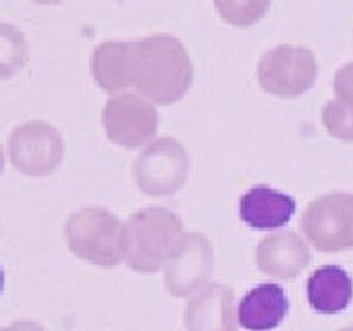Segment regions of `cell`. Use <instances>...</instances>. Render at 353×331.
Listing matches in <instances>:
<instances>
[{
  "instance_id": "cell-1",
  "label": "cell",
  "mask_w": 353,
  "mask_h": 331,
  "mask_svg": "<svg viewBox=\"0 0 353 331\" xmlns=\"http://www.w3.org/2000/svg\"><path fill=\"white\" fill-rule=\"evenodd\" d=\"M90 69L105 92L134 88L162 106L181 99L193 76L188 52L172 34L102 41L93 50Z\"/></svg>"
},
{
  "instance_id": "cell-2",
  "label": "cell",
  "mask_w": 353,
  "mask_h": 331,
  "mask_svg": "<svg viewBox=\"0 0 353 331\" xmlns=\"http://www.w3.org/2000/svg\"><path fill=\"white\" fill-rule=\"evenodd\" d=\"M123 228L124 261L140 272H155L169 264L186 237L181 217L159 205L133 212Z\"/></svg>"
},
{
  "instance_id": "cell-3",
  "label": "cell",
  "mask_w": 353,
  "mask_h": 331,
  "mask_svg": "<svg viewBox=\"0 0 353 331\" xmlns=\"http://www.w3.org/2000/svg\"><path fill=\"white\" fill-rule=\"evenodd\" d=\"M64 234L72 254L92 264L116 265L124 259L123 223L103 207H81L65 219Z\"/></svg>"
},
{
  "instance_id": "cell-4",
  "label": "cell",
  "mask_w": 353,
  "mask_h": 331,
  "mask_svg": "<svg viewBox=\"0 0 353 331\" xmlns=\"http://www.w3.org/2000/svg\"><path fill=\"white\" fill-rule=\"evenodd\" d=\"M316 76V57L312 50L302 45H278L259 61V83L272 95H302L312 86Z\"/></svg>"
},
{
  "instance_id": "cell-5",
  "label": "cell",
  "mask_w": 353,
  "mask_h": 331,
  "mask_svg": "<svg viewBox=\"0 0 353 331\" xmlns=\"http://www.w3.org/2000/svg\"><path fill=\"white\" fill-rule=\"evenodd\" d=\"M303 234L319 250H338L353 243V197L330 193L307 203L300 219Z\"/></svg>"
},
{
  "instance_id": "cell-6",
  "label": "cell",
  "mask_w": 353,
  "mask_h": 331,
  "mask_svg": "<svg viewBox=\"0 0 353 331\" xmlns=\"http://www.w3.org/2000/svg\"><path fill=\"white\" fill-rule=\"evenodd\" d=\"M157 109L150 100L134 93H116L102 109L107 138L117 145L137 148L150 141L157 131Z\"/></svg>"
},
{
  "instance_id": "cell-7",
  "label": "cell",
  "mask_w": 353,
  "mask_h": 331,
  "mask_svg": "<svg viewBox=\"0 0 353 331\" xmlns=\"http://www.w3.org/2000/svg\"><path fill=\"white\" fill-rule=\"evenodd\" d=\"M9 155L23 174L45 176L62 157L61 134L45 121L19 124L9 137Z\"/></svg>"
},
{
  "instance_id": "cell-8",
  "label": "cell",
  "mask_w": 353,
  "mask_h": 331,
  "mask_svg": "<svg viewBox=\"0 0 353 331\" xmlns=\"http://www.w3.org/2000/svg\"><path fill=\"white\" fill-rule=\"evenodd\" d=\"M188 157L172 138H161L134 162V178L147 195H168L185 179Z\"/></svg>"
},
{
  "instance_id": "cell-9",
  "label": "cell",
  "mask_w": 353,
  "mask_h": 331,
  "mask_svg": "<svg viewBox=\"0 0 353 331\" xmlns=\"http://www.w3.org/2000/svg\"><path fill=\"white\" fill-rule=\"evenodd\" d=\"M212 250L202 234L188 233L178 254L171 259L165 271V285L176 297L190 295L209 278Z\"/></svg>"
},
{
  "instance_id": "cell-10",
  "label": "cell",
  "mask_w": 353,
  "mask_h": 331,
  "mask_svg": "<svg viewBox=\"0 0 353 331\" xmlns=\"http://www.w3.org/2000/svg\"><path fill=\"white\" fill-rule=\"evenodd\" d=\"M185 326L188 331H236L231 290L219 283L203 286L186 305Z\"/></svg>"
},
{
  "instance_id": "cell-11",
  "label": "cell",
  "mask_w": 353,
  "mask_h": 331,
  "mask_svg": "<svg viewBox=\"0 0 353 331\" xmlns=\"http://www.w3.org/2000/svg\"><path fill=\"white\" fill-rule=\"evenodd\" d=\"M309 248L293 231L268 234L257 245V264L268 274L292 279L309 264Z\"/></svg>"
},
{
  "instance_id": "cell-12",
  "label": "cell",
  "mask_w": 353,
  "mask_h": 331,
  "mask_svg": "<svg viewBox=\"0 0 353 331\" xmlns=\"http://www.w3.org/2000/svg\"><path fill=\"white\" fill-rule=\"evenodd\" d=\"M288 309L285 290L276 283H262L240 300L238 321L247 331H271L283 323Z\"/></svg>"
},
{
  "instance_id": "cell-13",
  "label": "cell",
  "mask_w": 353,
  "mask_h": 331,
  "mask_svg": "<svg viewBox=\"0 0 353 331\" xmlns=\"http://www.w3.org/2000/svg\"><path fill=\"white\" fill-rule=\"evenodd\" d=\"M295 212V199L268 185H255L240 197V217L255 230L283 226Z\"/></svg>"
},
{
  "instance_id": "cell-14",
  "label": "cell",
  "mask_w": 353,
  "mask_h": 331,
  "mask_svg": "<svg viewBox=\"0 0 353 331\" xmlns=\"http://www.w3.org/2000/svg\"><path fill=\"white\" fill-rule=\"evenodd\" d=\"M352 297V278L340 265H323L307 279V299L316 312H341L350 305Z\"/></svg>"
},
{
  "instance_id": "cell-15",
  "label": "cell",
  "mask_w": 353,
  "mask_h": 331,
  "mask_svg": "<svg viewBox=\"0 0 353 331\" xmlns=\"http://www.w3.org/2000/svg\"><path fill=\"white\" fill-rule=\"evenodd\" d=\"M26 61V40L16 26L0 21V78H9Z\"/></svg>"
},
{
  "instance_id": "cell-16",
  "label": "cell",
  "mask_w": 353,
  "mask_h": 331,
  "mask_svg": "<svg viewBox=\"0 0 353 331\" xmlns=\"http://www.w3.org/2000/svg\"><path fill=\"white\" fill-rule=\"evenodd\" d=\"M219 16L234 26H250L268 12L271 0H214Z\"/></svg>"
},
{
  "instance_id": "cell-17",
  "label": "cell",
  "mask_w": 353,
  "mask_h": 331,
  "mask_svg": "<svg viewBox=\"0 0 353 331\" xmlns=\"http://www.w3.org/2000/svg\"><path fill=\"white\" fill-rule=\"evenodd\" d=\"M0 331H45L43 326L33 321H16L6 328H0Z\"/></svg>"
},
{
  "instance_id": "cell-18",
  "label": "cell",
  "mask_w": 353,
  "mask_h": 331,
  "mask_svg": "<svg viewBox=\"0 0 353 331\" xmlns=\"http://www.w3.org/2000/svg\"><path fill=\"white\" fill-rule=\"evenodd\" d=\"M2 164H3V154H2V147H0V171H2Z\"/></svg>"
},
{
  "instance_id": "cell-19",
  "label": "cell",
  "mask_w": 353,
  "mask_h": 331,
  "mask_svg": "<svg viewBox=\"0 0 353 331\" xmlns=\"http://www.w3.org/2000/svg\"><path fill=\"white\" fill-rule=\"evenodd\" d=\"M34 2H40V3H50V2H59V0H34Z\"/></svg>"
}]
</instances>
